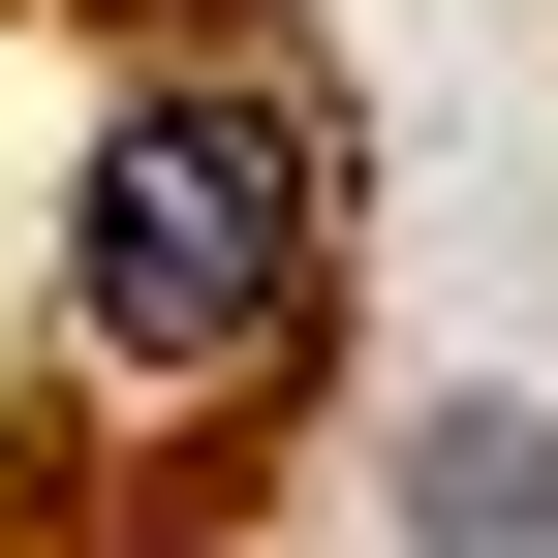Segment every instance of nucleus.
Segmentation results:
<instances>
[{"mask_svg": "<svg viewBox=\"0 0 558 558\" xmlns=\"http://www.w3.org/2000/svg\"><path fill=\"white\" fill-rule=\"evenodd\" d=\"M403 527L435 558H558V403H435L403 435Z\"/></svg>", "mask_w": 558, "mask_h": 558, "instance_id": "nucleus-2", "label": "nucleus"}, {"mask_svg": "<svg viewBox=\"0 0 558 558\" xmlns=\"http://www.w3.org/2000/svg\"><path fill=\"white\" fill-rule=\"evenodd\" d=\"M311 248H341L311 94H124L94 186H62V341H94L124 403H218V373L311 341Z\"/></svg>", "mask_w": 558, "mask_h": 558, "instance_id": "nucleus-1", "label": "nucleus"}]
</instances>
